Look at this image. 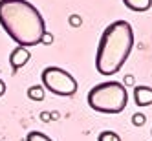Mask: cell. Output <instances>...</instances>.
Here are the masks:
<instances>
[{
	"label": "cell",
	"instance_id": "8",
	"mask_svg": "<svg viewBox=\"0 0 152 141\" xmlns=\"http://www.w3.org/2000/svg\"><path fill=\"white\" fill-rule=\"evenodd\" d=\"M44 95H46V90H44V86H40V84H33V86L28 88V97L31 101H42Z\"/></svg>",
	"mask_w": 152,
	"mask_h": 141
},
{
	"label": "cell",
	"instance_id": "11",
	"mask_svg": "<svg viewBox=\"0 0 152 141\" xmlns=\"http://www.w3.org/2000/svg\"><path fill=\"white\" fill-rule=\"evenodd\" d=\"M145 121H147V117H145L143 114H134V115H132V125H134V126H143Z\"/></svg>",
	"mask_w": 152,
	"mask_h": 141
},
{
	"label": "cell",
	"instance_id": "14",
	"mask_svg": "<svg viewBox=\"0 0 152 141\" xmlns=\"http://www.w3.org/2000/svg\"><path fill=\"white\" fill-rule=\"evenodd\" d=\"M130 84H134V77L132 75H126V77L123 79V86L126 88V86H130Z\"/></svg>",
	"mask_w": 152,
	"mask_h": 141
},
{
	"label": "cell",
	"instance_id": "17",
	"mask_svg": "<svg viewBox=\"0 0 152 141\" xmlns=\"http://www.w3.org/2000/svg\"><path fill=\"white\" fill-rule=\"evenodd\" d=\"M150 132H152V130H150Z\"/></svg>",
	"mask_w": 152,
	"mask_h": 141
},
{
	"label": "cell",
	"instance_id": "7",
	"mask_svg": "<svg viewBox=\"0 0 152 141\" xmlns=\"http://www.w3.org/2000/svg\"><path fill=\"white\" fill-rule=\"evenodd\" d=\"M123 4L128 9H132V11L143 13V11H148V9H150L152 0H123Z\"/></svg>",
	"mask_w": 152,
	"mask_h": 141
},
{
	"label": "cell",
	"instance_id": "2",
	"mask_svg": "<svg viewBox=\"0 0 152 141\" xmlns=\"http://www.w3.org/2000/svg\"><path fill=\"white\" fill-rule=\"evenodd\" d=\"M134 48V29L126 20L106 26L95 53V70L101 75H114L123 68Z\"/></svg>",
	"mask_w": 152,
	"mask_h": 141
},
{
	"label": "cell",
	"instance_id": "9",
	"mask_svg": "<svg viewBox=\"0 0 152 141\" xmlns=\"http://www.w3.org/2000/svg\"><path fill=\"white\" fill-rule=\"evenodd\" d=\"M26 141H53L50 136L42 134V132H37V130H33V132H29L26 136Z\"/></svg>",
	"mask_w": 152,
	"mask_h": 141
},
{
	"label": "cell",
	"instance_id": "13",
	"mask_svg": "<svg viewBox=\"0 0 152 141\" xmlns=\"http://www.w3.org/2000/svg\"><path fill=\"white\" fill-rule=\"evenodd\" d=\"M40 44H44V46H50V44H53V35L50 33V31H46V33L42 35V39H40Z\"/></svg>",
	"mask_w": 152,
	"mask_h": 141
},
{
	"label": "cell",
	"instance_id": "12",
	"mask_svg": "<svg viewBox=\"0 0 152 141\" xmlns=\"http://www.w3.org/2000/svg\"><path fill=\"white\" fill-rule=\"evenodd\" d=\"M68 24H70L72 28H79V26L83 24V18H81L79 15H70V17H68Z\"/></svg>",
	"mask_w": 152,
	"mask_h": 141
},
{
	"label": "cell",
	"instance_id": "5",
	"mask_svg": "<svg viewBox=\"0 0 152 141\" xmlns=\"http://www.w3.org/2000/svg\"><path fill=\"white\" fill-rule=\"evenodd\" d=\"M31 59V53L24 46H17L11 53H9V64H11V72L17 73L22 66H26L28 61Z\"/></svg>",
	"mask_w": 152,
	"mask_h": 141
},
{
	"label": "cell",
	"instance_id": "15",
	"mask_svg": "<svg viewBox=\"0 0 152 141\" xmlns=\"http://www.w3.org/2000/svg\"><path fill=\"white\" fill-rule=\"evenodd\" d=\"M6 94V83L2 81V79H0V97H2Z\"/></svg>",
	"mask_w": 152,
	"mask_h": 141
},
{
	"label": "cell",
	"instance_id": "10",
	"mask_svg": "<svg viewBox=\"0 0 152 141\" xmlns=\"http://www.w3.org/2000/svg\"><path fill=\"white\" fill-rule=\"evenodd\" d=\"M97 141H121V137H119V134L112 132V130H104V132L99 134Z\"/></svg>",
	"mask_w": 152,
	"mask_h": 141
},
{
	"label": "cell",
	"instance_id": "4",
	"mask_svg": "<svg viewBox=\"0 0 152 141\" xmlns=\"http://www.w3.org/2000/svg\"><path fill=\"white\" fill-rule=\"evenodd\" d=\"M42 86L44 90L61 97H72L77 92V81L75 77L59 66H48L42 70Z\"/></svg>",
	"mask_w": 152,
	"mask_h": 141
},
{
	"label": "cell",
	"instance_id": "6",
	"mask_svg": "<svg viewBox=\"0 0 152 141\" xmlns=\"http://www.w3.org/2000/svg\"><path fill=\"white\" fill-rule=\"evenodd\" d=\"M134 101L137 106L152 104V88L150 86H136L134 88Z\"/></svg>",
	"mask_w": 152,
	"mask_h": 141
},
{
	"label": "cell",
	"instance_id": "1",
	"mask_svg": "<svg viewBox=\"0 0 152 141\" xmlns=\"http://www.w3.org/2000/svg\"><path fill=\"white\" fill-rule=\"evenodd\" d=\"M0 26L18 46L40 44L46 24L40 11L28 0H0Z\"/></svg>",
	"mask_w": 152,
	"mask_h": 141
},
{
	"label": "cell",
	"instance_id": "16",
	"mask_svg": "<svg viewBox=\"0 0 152 141\" xmlns=\"http://www.w3.org/2000/svg\"><path fill=\"white\" fill-rule=\"evenodd\" d=\"M40 117H42V121H48V119H50V114H48V112H42Z\"/></svg>",
	"mask_w": 152,
	"mask_h": 141
},
{
	"label": "cell",
	"instance_id": "3",
	"mask_svg": "<svg viewBox=\"0 0 152 141\" xmlns=\"http://www.w3.org/2000/svg\"><path fill=\"white\" fill-rule=\"evenodd\" d=\"M88 106L101 114H119L126 108L128 94L123 83L117 81H106L99 83L88 92Z\"/></svg>",
	"mask_w": 152,
	"mask_h": 141
}]
</instances>
